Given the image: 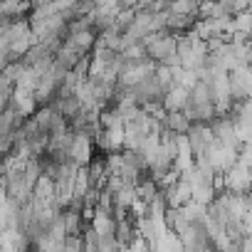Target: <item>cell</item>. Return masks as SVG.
<instances>
[{
  "label": "cell",
  "instance_id": "obj_13",
  "mask_svg": "<svg viewBox=\"0 0 252 252\" xmlns=\"http://www.w3.org/2000/svg\"><path fill=\"white\" fill-rule=\"evenodd\" d=\"M232 30H235V32H245L247 37L252 35V8L237 10V13L232 15Z\"/></svg>",
  "mask_w": 252,
  "mask_h": 252
},
{
  "label": "cell",
  "instance_id": "obj_16",
  "mask_svg": "<svg viewBox=\"0 0 252 252\" xmlns=\"http://www.w3.org/2000/svg\"><path fill=\"white\" fill-rule=\"evenodd\" d=\"M141 3V0H121V5H126V8H136Z\"/></svg>",
  "mask_w": 252,
  "mask_h": 252
},
{
  "label": "cell",
  "instance_id": "obj_11",
  "mask_svg": "<svg viewBox=\"0 0 252 252\" xmlns=\"http://www.w3.org/2000/svg\"><path fill=\"white\" fill-rule=\"evenodd\" d=\"M190 106H203V104H213V89H210V82H203L198 79L195 87H190V99H188Z\"/></svg>",
  "mask_w": 252,
  "mask_h": 252
},
{
  "label": "cell",
  "instance_id": "obj_2",
  "mask_svg": "<svg viewBox=\"0 0 252 252\" xmlns=\"http://www.w3.org/2000/svg\"><path fill=\"white\" fill-rule=\"evenodd\" d=\"M141 42H144V47H146V57H151V60H156V62H163V60H166V55L176 52V47H178L176 35H173V32H168V30L149 32Z\"/></svg>",
  "mask_w": 252,
  "mask_h": 252
},
{
  "label": "cell",
  "instance_id": "obj_8",
  "mask_svg": "<svg viewBox=\"0 0 252 252\" xmlns=\"http://www.w3.org/2000/svg\"><path fill=\"white\" fill-rule=\"evenodd\" d=\"M188 99H190V89H186L183 84H171L166 92H163V109L166 111H181L188 106Z\"/></svg>",
  "mask_w": 252,
  "mask_h": 252
},
{
  "label": "cell",
  "instance_id": "obj_7",
  "mask_svg": "<svg viewBox=\"0 0 252 252\" xmlns=\"http://www.w3.org/2000/svg\"><path fill=\"white\" fill-rule=\"evenodd\" d=\"M64 40L82 55H89L96 45V30L94 28H79V30H72L64 35Z\"/></svg>",
  "mask_w": 252,
  "mask_h": 252
},
{
  "label": "cell",
  "instance_id": "obj_14",
  "mask_svg": "<svg viewBox=\"0 0 252 252\" xmlns=\"http://www.w3.org/2000/svg\"><path fill=\"white\" fill-rule=\"evenodd\" d=\"M166 10L176 15H198V3L195 0H168Z\"/></svg>",
  "mask_w": 252,
  "mask_h": 252
},
{
  "label": "cell",
  "instance_id": "obj_17",
  "mask_svg": "<svg viewBox=\"0 0 252 252\" xmlns=\"http://www.w3.org/2000/svg\"><path fill=\"white\" fill-rule=\"evenodd\" d=\"M47 3H52V0H32V5H47Z\"/></svg>",
  "mask_w": 252,
  "mask_h": 252
},
{
  "label": "cell",
  "instance_id": "obj_15",
  "mask_svg": "<svg viewBox=\"0 0 252 252\" xmlns=\"http://www.w3.org/2000/svg\"><path fill=\"white\" fill-rule=\"evenodd\" d=\"M121 55H124V60H144V57H146V47H144L141 40H136V42H131V45H126V47L121 50Z\"/></svg>",
  "mask_w": 252,
  "mask_h": 252
},
{
  "label": "cell",
  "instance_id": "obj_4",
  "mask_svg": "<svg viewBox=\"0 0 252 252\" xmlns=\"http://www.w3.org/2000/svg\"><path fill=\"white\" fill-rule=\"evenodd\" d=\"M186 136H188L190 149H193V154H195V156L205 154V149L215 141V134H213V126H210V121H190V126H188Z\"/></svg>",
  "mask_w": 252,
  "mask_h": 252
},
{
  "label": "cell",
  "instance_id": "obj_1",
  "mask_svg": "<svg viewBox=\"0 0 252 252\" xmlns=\"http://www.w3.org/2000/svg\"><path fill=\"white\" fill-rule=\"evenodd\" d=\"M156 60H151V57H144V60H126L124 62V67H121V72H119V87L121 89H131V87H136L139 82H144L146 77H151L154 74V69H156Z\"/></svg>",
  "mask_w": 252,
  "mask_h": 252
},
{
  "label": "cell",
  "instance_id": "obj_3",
  "mask_svg": "<svg viewBox=\"0 0 252 252\" xmlns=\"http://www.w3.org/2000/svg\"><path fill=\"white\" fill-rule=\"evenodd\" d=\"M92 154H94V136L87 131H74L69 141V151H67L69 161H74L77 166H89Z\"/></svg>",
  "mask_w": 252,
  "mask_h": 252
},
{
  "label": "cell",
  "instance_id": "obj_6",
  "mask_svg": "<svg viewBox=\"0 0 252 252\" xmlns=\"http://www.w3.org/2000/svg\"><path fill=\"white\" fill-rule=\"evenodd\" d=\"M10 104L18 109V114L20 116H32L35 114V109L40 106L37 104V96H35V92L32 89H25V87H15L13 84V96H10Z\"/></svg>",
  "mask_w": 252,
  "mask_h": 252
},
{
  "label": "cell",
  "instance_id": "obj_5",
  "mask_svg": "<svg viewBox=\"0 0 252 252\" xmlns=\"http://www.w3.org/2000/svg\"><path fill=\"white\" fill-rule=\"evenodd\" d=\"M252 186V168L245 163H235L225 171V190L230 193H247Z\"/></svg>",
  "mask_w": 252,
  "mask_h": 252
},
{
  "label": "cell",
  "instance_id": "obj_19",
  "mask_svg": "<svg viewBox=\"0 0 252 252\" xmlns=\"http://www.w3.org/2000/svg\"><path fill=\"white\" fill-rule=\"evenodd\" d=\"M247 5H250V8H252V0H247Z\"/></svg>",
  "mask_w": 252,
  "mask_h": 252
},
{
  "label": "cell",
  "instance_id": "obj_9",
  "mask_svg": "<svg viewBox=\"0 0 252 252\" xmlns=\"http://www.w3.org/2000/svg\"><path fill=\"white\" fill-rule=\"evenodd\" d=\"M163 190V195H166V203H168V208H181V205H186L190 198H193V193H190V183L181 176L173 186H168V188H161Z\"/></svg>",
  "mask_w": 252,
  "mask_h": 252
},
{
  "label": "cell",
  "instance_id": "obj_18",
  "mask_svg": "<svg viewBox=\"0 0 252 252\" xmlns=\"http://www.w3.org/2000/svg\"><path fill=\"white\" fill-rule=\"evenodd\" d=\"M156 3H161V5H166V3H168V0H156Z\"/></svg>",
  "mask_w": 252,
  "mask_h": 252
},
{
  "label": "cell",
  "instance_id": "obj_12",
  "mask_svg": "<svg viewBox=\"0 0 252 252\" xmlns=\"http://www.w3.org/2000/svg\"><path fill=\"white\" fill-rule=\"evenodd\" d=\"M163 126L176 134H186L188 131V126H190V119L188 114L181 109V111H166V119H163Z\"/></svg>",
  "mask_w": 252,
  "mask_h": 252
},
{
  "label": "cell",
  "instance_id": "obj_20",
  "mask_svg": "<svg viewBox=\"0 0 252 252\" xmlns=\"http://www.w3.org/2000/svg\"><path fill=\"white\" fill-rule=\"evenodd\" d=\"M195 3H198V5H200V3H203V0H195Z\"/></svg>",
  "mask_w": 252,
  "mask_h": 252
},
{
  "label": "cell",
  "instance_id": "obj_10",
  "mask_svg": "<svg viewBox=\"0 0 252 252\" xmlns=\"http://www.w3.org/2000/svg\"><path fill=\"white\" fill-rule=\"evenodd\" d=\"M92 188H94V183H92V176H89V166H79L77 173H74V186H72L74 200H82Z\"/></svg>",
  "mask_w": 252,
  "mask_h": 252
}]
</instances>
